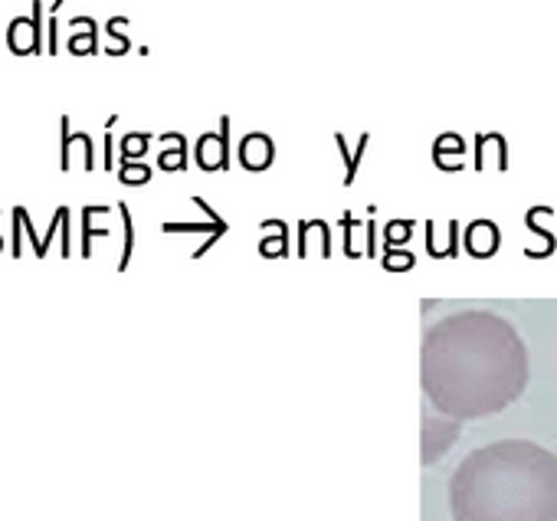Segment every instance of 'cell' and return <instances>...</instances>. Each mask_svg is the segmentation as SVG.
<instances>
[{"label":"cell","mask_w":557,"mask_h":521,"mask_svg":"<svg viewBox=\"0 0 557 521\" xmlns=\"http://www.w3.org/2000/svg\"><path fill=\"white\" fill-rule=\"evenodd\" d=\"M528 380L524 344L508 322L485 311L453 315L426 334V397L449 417L476 420L522 397Z\"/></svg>","instance_id":"obj_1"},{"label":"cell","mask_w":557,"mask_h":521,"mask_svg":"<svg viewBox=\"0 0 557 521\" xmlns=\"http://www.w3.org/2000/svg\"><path fill=\"white\" fill-rule=\"evenodd\" d=\"M95 46H99V34L95 30H72L69 34V53L89 56L95 53Z\"/></svg>","instance_id":"obj_8"},{"label":"cell","mask_w":557,"mask_h":521,"mask_svg":"<svg viewBox=\"0 0 557 521\" xmlns=\"http://www.w3.org/2000/svg\"><path fill=\"white\" fill-rule=\"evenodd\" d=\"M7 46L17 56H30L43 50V4H34L30 17H13L7 27Z\"/></svg>","instance_id":"obj_3"},{"label":"cell","mask_w":557,"mask_h":521,"mask_svg":"<svg viewBox=\"0 0 557 521\" xmlns=\"http://www.w3.org/2000/svg\"><path fill=\"white\" fill-rule=\"evenodd\" d=\"M197 165L203 171H217V167H226V157H230V119L220 122V132L201 134L197 138Z\"/></svg>","instance_id":"obj_4"},{"label":"cell","mask_w":557,"mask_h":521,"mask_svg":"<svg viewBox=\"0 0 557 521\" xmlns=\"http://www.w3.org/2000/svg\"><path fill=\"white\" fill-rule=\"evenodd\" d=\"M449 502L456 521H554L557 459L524 440L482 446L456 469Z\"/></svg>","instance_id":"obj_2"},{"label":"cell","mask_w":557,"mask_h":521,"mask_svg":"<svg viewBox=\"0 0 557 521\" xmlns=\"http://www.w3.org/2000/svg\"><path fill=\"white\" fill-rule=\"evenodd\" d=\"M161 167H164V171H184V167H187V151H184V138H180V134H178V142H174V151H171V148L161 151Z\"/></svg>","instance_id":"obj_11"},{"label":"cell","mask_w":557,"mask_h":521,"mask_svg":"<svg viewBox=\"0 0 557 521\" xmlns=\"http://www.w3.org/2000/svg\"><path fill=\"white\" fill-rule=\"evenodd\" d=\"M118 178H122V184H132V188H138V184H148V180H151V167L138 165V161H122Z\"/></svg>","instance_id":"obj_10"},{"label":"cell","mask_w":557,"mask_h":521,"mask_svg":"<svg viewBox=\"0 0 557 521\" xmlns=\"http://www.w3.org/2000/svg\"><path fill=\"white\" fill-rule=\"evenodd\" d=\"M462 151H466V148H462V138H459V134H443L433 148V157L439 167L456 171V167H462Z\"/></svg>","instance_id":"obj_6"},{"label":"cell","mask_w":557,"mask_h":521,"mask_svg":"<svg viewBox=\"0 0 557 521\" xmlns=\"http://www.w3.org/2000/svg\"><path fill=\"white\" fill-rule=\"evenodd\" d=\"M46 34H50V43H46V50H50V53H56V50H59V20H56V17H50V30H46Z\"/></svg>","instance_id":"obj_12"},{"label":"cell","mask_w":557,"mask_h":521,"mask_svg":"<svg viewBox=\"0 0 557 521\" xmlns=\"http://www.w3.org/2000/svg\"><path fill=\"white\" fill-rule=\"evenodd\" d=\"M485 157H492L499 167H505V142L499 134H482L479 138V165H485Z\"/></svg>","instance_id":"obj_7"},{"label":"cell","mask_w":557,"mask_h":521,"mask_svg":"<svg viewBox=\"0 0 557 521\" xmlns=\"http://www.w3.org/2000/svg\"><path fill=\"white\" fill-rule=\"evenodd\" d=\"M111 167H115V138L105 134V171H111Z\"/></svg>","instance_id":"obj_13"},{"label":"cell","mask_w":557,"mask_h":521,"mask_svg":"<svg viewBox=\"0 0 557 521\" xmlns=\"http://www.w3.org/2000/svg\"><path fill=\"white\" fill-rule=\"evenodd\" d=\"M148 142H151V138H148L145 132L125 134V138H122V157H125V161H138V157H145Z\"/></svg>","instance_id":"obj_9"},{"label":"cell","mask_w":557,"mask_h":521,"mask_svg":"<svg viewBox=\"0 0 557 521\" xmlns=\"http://www.w3.org/2000/svg\"><path fill=\"white\" fill-rule=\"evenodd\" d=\"M272 157H276L272 142H269V134L263 132L246 134L243 144H240V161H243L246 171H266V167L272 165Z\"/></svg>","instance_id":"obj_5"}]
</instances>
